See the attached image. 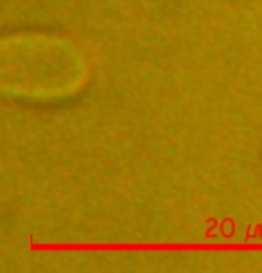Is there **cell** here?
I'll list each match as a JSON object with an SVG mask.
<instances>
[{
  "mask_svg": "<svg viewBox=\"0 0 262 273\" xmlns=\"http://www.w3.org/2000/svg\"><path fill=\"white\" fill-rule=\"evenodd\" d=\"M88 63L72 41L45 33H22L4 40L0 83L16 99L61 101L86 83Z\"/></svg>",
  "mask_w": 262,
  "mask_h": 273,
  "instance_id": "obj_1",
  "label": "cell"
}]
</instances>
